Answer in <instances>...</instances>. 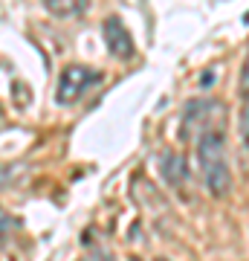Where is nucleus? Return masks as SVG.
Wrapping results in <instances>:
<instances>
[{"label": "nucleus", "mask_w": 249, "mask_h": 261, "mask_svg": "<svg viewBox=\"0 0 249 261\" xmlns=\"http://www.w3.org/2000/svg\"><path fill=\"white\" fill-rule=\"evenodd\" d=\"M102 38H104V44H107V49H110L113 58H133L136 56L133 38H130L128 27H125L119 18H104Z\"/></svg>", "instance_id": "nucleus-3"}, {"label": "nucleus", "mask_w": 249, "mask_h": 261, "mask_svg": "<svg viewBox=\"0 0 249 261\" xmlns=\"http://www.w3.org/2000/svg\"><path fill=\"white\" fill-rule=\"evenodd\" d=\"M130 261H142V258H136V255H133V258H130Z\"/></svg>", "instance_id": "nucleus-9"}, {"label": "nucleus", "mask_w": 249, "mask_h": 261, "mask_svg": "<svg viewBox=\"0 0 249 261\" xmlns=\"http://www.w3.org/2000/svg\"><path fill=\"white\" fill-rule=\"evenodd\" d=\"M238 137H240V142H243V148L249 151V102L240 108V113H238Z\"/></svg>", "instance_id": "nucleus-6"}, {"label": "nucleus", "mask_w": 249, "mask_h": 261, "mask_svg": "<svg viewBox=\"0 0 249 261\" xmlns=\"http://www.w3.org/2000/svg\"><path fill=\"white\" fill-rule=\"evenodd\" d=\"M159 174L168 186H180L188 174V166H185V157L177 154V151H162L159 154Z\"/></svg>", "instance_id": "nucleus-4"}, {"label": "nucleus", "mask_w": 249, "mask_h": 261, "mask_svg": "<svg viewBox=\"0 0 249 261\" xmlns=\"http://www.w3.org/2000/svg\"><path fill=\"white\" fill-rule=\"evenodd\" d=\"M197 168L203 186L212 197H226L232 189V171L226 160V130L220 125H206L197 137Z\"/></svg>", "instance_id": "nucleus-1"}, {"label": "nucleus", "mask_w": 249, "mask_h": 261, "mask_svg": "<svg viewBox=\"0 0 249 261\" xmlns=\"http://www.w3.org/2000/svg\"><path fill=\"white\" fill-rule=\"evenodd\" d=\"M157 261H165V258H157Z\"/></svg>", "instance_id": "nucleus-10"}, {"label": "nucleus", "mask_w": 249, "mask_h": 261, "mask_svg": "<svg viewBox=\"0 0 249 261\" xmlns=\"http://www.w3.org/2000/svg\"><path fill=\"white\" fill-rule=\"evenodd\" d=\"M3 229H6V215L0 212V232H3Z\"/></svg>", "instance_id": "nucleus-8"}, {"label": "nucleus", "mask_w": 249, "mask_h": 261, "mask_svg": "<svg viewBox=\"0 0 249 261\" xmlns=\"http://www.w3.org/2000/svg\"><path fill=\"white\" fill-rule=\"evenodd\" d=\"M238 90H240V99H243V105H246V102H249V53H246V58H243V67H240Z\"/></svg>", "instance_id": "nucleus-7"}, {"label": "nucleus", "mask_w": 249, "mask_h": 261, "mask_svg": "<svg viewBox=\"0 0 249 261\" xmlns=\"http://www.w3.org/2000/svg\"><path fill=\"white\" fill-rule=\"evenodd\" d=\"M102 79L99 75V70H93V67H84V64H70L61 73V79H58V102L61 105H73L78 96L90 87V84H96Z\"/></svg>", "instance_id": "nucleus-2"}, {"label": "nucleus", "mask_w": 249, "mask_h": 261, "mask_svg": "<svg viewBox=\"0 0 249 261\" xmlns=\"http://www.w3.org/2000/svg\"><path fill=\"white\" fill-rule=\"evenodd\" d=\"M44 9L58 18H78L90 9V3L87 0H44Z\"/></svg>", "instance_id": "nucleus-5"}]
</instances>
